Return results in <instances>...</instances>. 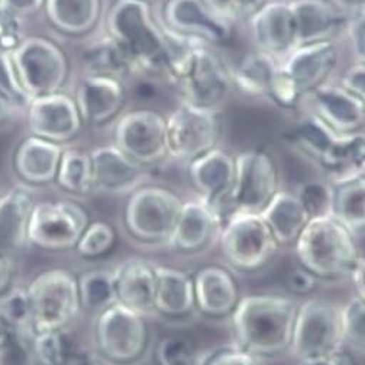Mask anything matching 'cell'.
<instances>
[{"mask_svg": "<svg viewBox=\"0 0 365 365\" xmlns=\"http://www.w3.org/2000/svg\"><path fill=\"white\" fill-rule=\"evenodd\" d=\"M341 327L344 342L352 349L364 352L365 348V299L354 296L341 307Z\"/></svg>", "mask_w": 365, "mask_h": 365, "instance_id": "7bdbcfd3", "label": "cell"}, {"mask_svg": "<svg viewBox=\"0 0 365 365\" xmlns=\"http://www.w3.org/2000/svg\"><path fill=\"white\" fill-rule=\"evenodd\" d=\"M332 217L355 237L365 226V178L364 175L334 186Z\"/></svg>", "mask_w": 365, "mask_h": 365, "instance_id": "d6a6232c", "label": "cell"}, {"mask_svg": "<svg viewBox=\"0 0 365 365\" xmlns=\"http://www.w3.org/2000/svg\"><path fill=\"white\" fill-rule=\"evenodd\" d=\"M116 147L140 164H153L167 155L165 118L153 110L123 115L115 130Z\"/></svg>", "mask_w": 365, "mask_h": 365, "instance_id": "5bb4252c", "label": "cell"}, {"mask_svg": "<svg viewBox=\"0 0 365 365\" xmlns=\"http://www.w3.org/2000/svg\"><path fill=\"white\" fill-rule=\"evenodd\" d=\"M345 31L355 60L358 63H365V15L362 6L358 14L346 19Z\"/></svg>", "mask_w": 365, "mask_h": 365, "instance_id": "681fc988", "label": "cell"}, {"mask_svg": "<svg viewBox=\"0 0 365 365\" xmlns=\"http://www.w3.org/2000/svg\"><path fill=\"white\" fill-rule=\"evenodd\" d=\"M209 6L227 24H237L251 18L265 0H206Z\"/></svg>", "mask_w": 365, "mask_h": 365, "instance_id": "bcb514c9", "label": "cell"}, {"mask_svg": "<svg viewBox=\"0 0 365 365\" xmlns=\"http://www.w3.org/2000/svg\"><path fill=\"white\" fill-rule=\"evenodd\" d=\"M78 293L83 310L101 313L116 302L113 269L98 268L78 276Z\"/></svg>", "mask_w": 365, "mask_h": 365, "instance_id": "e575fe53", "label": "cell"}, {"mask_svg": "<svg viewBox=\"0 0 365 365\" xmlns=\"http://www.w3.org/2000/svg\"><path fill=\"white\" fill-rule=\"evenodd\" d=\"M336 61L338 51L334 41H317L299 45L283 58L280 68L302 96L328 81Z\"/></svg>", "mask_w": 365, "mask_h": 365, "instance_id": "d6986e66", "label": "cell"}, {"mask_svg": "<svg viewBox=\"0 0 365 365\" xmlns=\"http://www.w3.org/2000/svg\"><path fill=\"white\" fill-rule=\"evenodd\" d=\"M9 57L29 101L58 93L66 83L67 58L58 45L47 38H24Z\"/></svg>", "mask_w": 365, "mask_h": 365, "instance_id": "52a82bcc", "label": "cell"}, {"mask_svg": "<svg viewBox=\"0 0 365 365\" xmlns=\"http://www.w3.org/2000/svg\"><path fill=\"white\" fill-rule=\"evenodd\" d=\"M35 206L28 186H15L0 195V254L16 257L28 244V225Z\"/></svg>", "mask_w": 365, "mask_h": 365, "instance_id": "cb8c5ba5", "label": "cell"}, {"mask_svg": "<svg viewBox=\"0 0 365 365\" xmlns=\"http://www.w3.org/2000/svg\"><path fill=\"white\" fill-rule=\"evenodd\" d=\"M45 0H0V5L18 16H28L38 12Z\"/></svg>", "mask_w": 365, "mask_h": 365, "instance_id": "11a10c76", "label": "cell"}, {"mask_svg": "<svg viewBox=\"0 0 365 365\" xmlns=\"http://www.w3.org/2000/svg\"><path fill=\"white\" fill-rule=\"evenodd\" d=\"M280 63L265 53H254L244 58L232 81L250 96L268 98L269 88L279 71Z\"/></svg>", "mask_w": 365, "mask_h": 365, "instance_id": "836d02e7", "label": "cell"}, {"mask_svg": "<svg viewBox=\"0 0 365 365\" xmlns=\"http://www.w3.org/2000/svg\"><path fill=\"white\" fill-rule=\"evenodd\" d=\"M279 192V170L271 154L264 150L244 151L235 158L226 217L232 213L259 215Z\"/></svg>", "mask_w": 365, "mask_h": 365, "instance_id": "8fae6325", "label": "cell"}, {"mask_svg": "<svg viewBox=\"0 0 365 365\" xmlns=\"http://www.w3.org/2000/svg\"><path fill=\"white\" fill-rule=\"evenodd\" d=\"M294 248L300 267L317 280L348 279L362 258L355 235L332 216L309 219Z\"/></svg>", "mask_w": 365, "mask_h": 365, "instance_id": "277c9868", "label": "cell"}, {"mask_svg": "<svg viewBox=\"0 0 365 365\" xmlns=\"http://www.w3.org/2000/svg\"><path fill=\"white\" fill-rule=\"evenodd\" d=\"M223 257L235 269L244 272L265 267L279 251L269 227L257 213H232L220 230Z\"/></svg>", "mask_w": 365, "mask_h": 365, "instance_id": "9c48e42d", "label": "cell"}, {"mask_svg": "<svg viewBox=\"0 0 365 365\" xmlns=\"http://www.w3.org/2000/svg\"><path fill=\"white\" fill-rule=\"evenodd\" d=\"M88 223L87 212L74 202L35 203L28 225V244L51 252L74 250Z\"/></svg>", "mask_w": 365, "mask_h": 365, "instance_id": "7c38bea8", "label": "cell"}, {"mask_svg": "<svg viewBox=\"0 0 365 365\" xmlns=\"http://www.w3.org/2000/svg\"><path fill=\"white\" fill-rule=\"evenodd\" d=\"M28 103L29 98L19 84L11 57L0 53V125L12 120Z\"/></svg>", "mask_w": 365, "mask_h": 365, "instance_id": "f35d334b", "label": "cell"}, {"mask_svg": "<svg viewBox=\"0 0 365 365\" xmlns=\"http://www.w3.org/2000/svg\"><path fill=\"white\" fill-rule=\"evenodd\" d=\"M16 264L15 258L0 254V297L8 294L15 287Z\"/></svg>", "mask_w": 365, "mask_h": 365, "instance_id": "f5cc1de1", "label": "cell"}, {"mask_svg": "<svg viewBox=\"0 0 365 365\" xmlns=\"http://www.w3.org/2000/svg\"><path fill=\"white\" fill-rule=\"evenodd\" d=\"M61 154L58 144L31 135L16 150V173L29 185H47L57 177Z\"/></svg>", "mask_w": 365, "mask_h": 365, "instance_id": "f1b7e54d", "label": "cell"}, {"mask_svg": "<svg viewBox=\"0 0 365 365\" xmlns=\"http://www.w3.org/2000/svg\"><path fill=\"white\" fill-rule=\"evenodd\" d=\"M299 365H355V359L351 354L342 351L341 348L327 355L300 359Z\"/></svg>", "mask_w": 365, "mask_h": 365, "instance_id": "db71d44e", "label": "cell"}, {"mask_svg": "<svg viewBox=\"0 0 365 365\" xmlns=\"http://www.w3.org/2000/svg\"><path fill=\"white\" fill-rule=\"evenodd\" d=\"M56 180L64 190L71 193L86 195L93 192L88 154L78 150L63 151Z\"/></svg>", "mask_w": 365, "mask_h": 365, "instance_id": "74e56055", "label": "cell"}, {"mask_svg": "<svg viewBox=\"0 0 365 365\" xmlns=\"http://www.w3.org/2000/svg\"><path fill=\"white\" fill-rule=\"evenodd\" d=\"M250 25L252 39L261 53L279 60L297 47L296 25L289 2L264 4L250 18Z\"/></svg>", "mask_w": 365, "mask_h": 365, "instance_id": "ffe728a7", "label": "cell"}, {"mask_svg": "<svg viewBox=\"0 0 365 365\" xmlns=\"http://www.w3.org/2000/svg\"><path fill=\"white\" fill-rule=\"evenodd\" d=\"M96 356L106 365H136L150 348L145 316L119 303L96 314L93 324Z\"/></svg>", "mask_w": 365, "mask_h": 365, "instance_id": "8992f818", "label": "cell"}, {"mask_svg": "<svg viewBox=\"0 0 365 365\" xmlns=\"http://www.w3.org/2000/svg\"><path fill=\"white\" fill-rule=\"evenodd\" d=\"M197 365H258V359L234 344L200 355Z\"/></svg>", "mask_w": 365, "mask_h": 365, "instance_id": "c3c4849f", "label": "cell"}, {"mask_svg": "<svg viewBox=\"0 0 365 365\" xmlns=\"http://www.w3.org/2000/svg\"><path fill=\"white\" fill-rule=\"evenodd\" d=\"M182 202L173 192L143 186L132 192L125 207V227L144 244H168Z\"/></svg>", "mask_w": 365, "mask_h": 365, "instance_id": "ba28073f", "label": "cell"}, {"mask_svg": "<svg viewBox=\"0 0 365 365\" xmlns=\"http://www.w3.org/2000/svg\"><path fill=\"white\" fill-rule=\"evenodd\" d=\"M26 110L32 136L56 144L74 138L83 123L74 99L60 91L29 101Z\"/></svg>", "mask_w": 365, "mask_h": 365, "instance_id": "2e32d148", "label": "cell"}, {"mask_svg": "<svg viewBox=\"0 0 365 365\" xmlns=\"http://www.w3.org/2000/svg\"><path fill=\"white\" fill-rule=\"evenodd\" d=\"M0 361H2V359H0Z\"/></svg>", "mask_w": 365, "mask_h": 365, "instance_id": "94428289", "label": "cell"}, {"mask_svg": "<svg viewBox=\"0 0 365 365\" xmlns=\"http://www.w3.org/2000/svg\"><path fill=\"white\" fill-rule=\"evenodd\" d=\"M344 345L341 306L327 299L299 303L290 351L300 359L314 358L341 349Z\"/></svg>", "mask_w": 365, "mask_h": 365, "instance_id": "30bf717a", "label": "cell"}, {"mask_svg": "<svg viewBox=\"0 0 365 365\" xmlns=\"http://www.w3.org/2000/svg\"><path fill=\"white\" fill-rule=\"evenodd\" d=\"M338 135L317 116L309 113L303 116L296 128V140L302 150L321 164L331 148L334 147Z\"/></svg>", "mask_w": 365, "mask_h": 365, "instance_id": "d590c367", "label": "cell"}, {"mask_svg": "<svg viewBox=\"0 0 365 365\" xmlns=\"http://www.w3.org/2000/svg\"><path fill=\"white\" fill-rule=\"evenodd\" d=\"M348 2H355L356 4V2H362V0H348Z\"/></svg>", "mask_w": 365, "mask_h": 365, "instance_id": "680465c9", "label": "cell"}, {"mask_svg": "<svg viewBox=\"0 0 365 365\" xmlns=\"http://www.w3.org/2000/svg\"><path fill=\"white\" fill-rule=\"evenodd\" d=\"M70 365H106L96 355H80L77 359H73Z\"/></svg>", "mask_w": 365, "mask_h": 365, "instance_id": "6f0895ef", "label": "cell"}, {"mask_svg": "<svg viewBox=\"0 0 365 365\" xmlns=\"http://www.w3.org/2000/svg\"><path fill=\"white\" fill-rule=\"evenodd\" d=\"M217 135L215 112L182 102L165 119L167 155L190 163L215 148Z\"/></svg>", "mask_w": 365, "mask_h": 365, "instance_id": "4fadbf2b", "label": "cell"}, {"mask_svg": "<svg viewBox=\"0 0 365 365\" xmlns=\"http://www.w3.org/2000/svg\"><path fill=\"white\" fill-rule=\"evenodd\" d=\"M196 310L210 319L231 317L242 296L234 272L222 265H206L193 276Z\"/></svg>", "mask_w": 365, "mask_h": 365, "instance_id": "44dd1931", "label": "cell"}, {"mask_svg": "<svg viewBox=\"0 0 365 365\" xmlns=\"http://www.w3.org/2000/svg\"><path fill=\"white\" fill-rule=\"evenodd\" d=\"M0 195H2V192H0Z\"/></svg>", "mask_w": 365, "mask_h": 365, "instance_id": "91938a15", "label": "cell"}, {"mask_svg": "<svg viewBox=\"0 0 365 365\" xmlns=\"http://www.w3.org/2000/svg\"><path fill=\"white\" fill-rule=\"evenodd\" d=\"M116 244V231L106 222H91L87 225L76 245L77 254L88 261L99 259L110 254Z\"/></svg>", "mask_w": 365, "mask_h": 365, "instance_id": "60d3db41", "label": "cell"}, {"mask_svg": "<svg viewBox=\"0 0 365 365\" xmlns=\"http://www.w3.org/2000/svg\"><path fill=\"white\" fill-rule=\"evenodd\" d=\"M157 265L132 257L113 269L116 302L140 314L154 312V296L157 284Z\"/></svg>", "mask_w": 365, "mask_h": 365, "instance_id": "603a6c76", "label": "cell"}, {"mask_svg": "<svg viewBox=\"0 0 365 365\" xmlns=\"http://www.w3.org/2000/svg\"><path fill=\"white\" fill-rule=\"evenodd\" d=\"M199 354L193 342L182 335H167L155 346L157 365H197Z\"/></svg>", "mask_w": 365, "mask_h": 365, "instance_id": "b9f144b4", "label": "cell"}, {"mask_svg": "<svg viewBox=\"0 0 365 365\" xmlns=\"http://www.w3.org/2000/svg\"><path fill=\"white\" fill-rule=\"evenodd\" d=\"M234 175L235 158L219 148H212L189 163V177L200 193L202 202L212 207L220 219L227 215Z\"/></svg>", "mask_w": 365, "mask_h": 365, "instance_id": "e0dca14e", "label": "cell"}, {"mask_svg": "<svg viewBox=\"0 0 365 365\" xmlns=\"http://www.w3.org/2000/svg\"><path fill=\"white\" fill-rule=\"evenodd\" d=\"M348 279L352 282L356 296L365 299V261H364V257L358 261V264L355 265V268L352 269Z\"/></svg>", "mask_w": 365, "mask_h": 365, "instance_id": "9f6ffc18", "label": "cell"}, {"mask_svg": "<svg viewBox=\"0 0 365 365\" xmlns=\"http://www.w3.org/2000/svg\"><path fill=\"white\" fill-rule=\"evenodd\" d=\"M334 178V185L364 175L365 168V136L364 132L339 133L338 138L321 163Z\"/></svg>", "mask_w": 365, "mask_h": 365, "instance_id": "4dcf8cb0", "label": "cell"}, {"mask_svg": "<svg viewBox=\"0 0 365 365\" xmlns=\"http://www.w3.org/2000/svg\"><path fill=\"white\" fill-rule=\"evenodd\" d=\"M106 28L130 70L165 73L170 35L153 18L147 0H118L108 14Z\"/></svg>", "mask_w": 365, "mask_h": 365, "instance_id": "3957f363", "label": "cell"}, {"mask_svg": "<svg viewBox=\"0 0 365 365\" xmlns=\"http://www.w3.org/2000/svg\"><path fill=\"white\" fill-rule=\"evenodd\" d=\"M164 19L170 32L203 43L230 39L232 25L225 22L206 0H168Z\"/></svg>", "mask_w": 365, "mask_h": 365, "instance_id": "9a60e30c", "label": "cell"}, {"mask_svg": "<svg viewBox=\"0 0 365 365\" xmlns=\"http://www.w3.org/2000/svg\"><path fill=\"white\" fill-rule=\"evenodd\" d=\"M299 45L332 41L345 28L346 18L329 0H292L289 2Z\"/></svg>", "mask_w": 365, "mask_h": 365, "instance_id": "484cf974", "label": "cell"}, {"mask_svg": "<svg viewBox=\"0 0 365 365\" xmlns=\"http://www.w3.org/2000/svg\"><path fill=\"white\" fill-rule=\"evenodd\" d=\"M341 87L358 99L365 101V63L352 64L341 78Z\"/></svg>", "mask_w": 365, "mask_h": 365, "instance_id": "816d5d0a", "label": "cell"}, {"mask_svg": "<svg viewBox=\"0 0 365 365\" xmlns=\"http://www.w3.org/2000/svg\"><path fill=\"white\" fill-rule=\"evenodd\" d=\"M123 98V87L119 78L86 74L77 87L74 102L83 122L99 125L119 112Z\"/></svg>", "mask_w": 365, "mask_h": 365, "instance_id": "d4e9b609", "label": "cell"}, {"mask_svg": "<svg viewBox=\"0 0 365 365\" xmlns=\"http://www.w3.org/2000/svg\"><path fill=\"white\" fill-rule=\"evenodd\" d=\"M88 157L93 192L126 195L143 187L147 178L144 165L129 158L116 145L95 148Z\"/></svg>", "mask_w": 365, "mask_h": 365, "instance_id": "ac0fdd59", "label": "cell"}, {"mask_svg": "<svg viewBox=\"0 0 365 365\" xmlns=\"http://www.w3.org/2000/svg\"><path fill=\"white\" fill-rule=\"evenodd\" d=\"M31 302V332L67 331L83 312L78 276L67 268L39 272L26 287Z\"/></svg>", "mask_w": 365, "mask_h": 365, "instance_id": "5b68a950", "label": "cell"}, {"mask_svg": "<svg viewBox=\"0 0 365 365\" xmlns=\"http://www.w3.org/2000/svg\"><path fill=\"white\" fill-rule=\"evenodd\" d=\"M0 317L21 332H31V302L26 287H14L8 294L0 297Z\"/></svg>", "mask_w": 365, "mask_h": 365, "instance_id": "ee69618b", "label": "cell"}, {"mask_svg": "<svg viewBox=\"0 0 365 365\" xmlns=\"http://www.w3.org/2000/svg\"><path fill=\"white\" fill-rule=\"evenodd\" d=\"M43 5L50 22L70 35L86 34L101 16V0H45Z\"/></svg>", "mask_w": 365, "mask_h": 365, "instance_id": "1f68e13d", "label": "cell"}, {"mask_svg": "<svg viewBox=\"0 0 365 365\" xmlns=\"http://www.w3.org/2000/svg\"><path fill=\"white\" fill-rule=\"evenodd\" d=\"M313 115L321 119L336 133L361 132L365 122V101L349 91L325 81L309 91Z\"/></svg>", "mask_w": 365, "mask_h": 365, "instance_id": "7402d4cb", "label": "cell"}, {"mask_svg": "<svg viewBox=\"0 0 365 365\" xmlns=\"http://www.w3.org/2000/svg\"><path fill=\"white\" fill-rule=\"evenodd\" d=\"M259 215L280 247L294 245L309 222V216L297 196L282 190Z\"/></svg>", "mask_w": 365, "mask_h": 365, "instance_id": "f546056e", "label": "cell"}, {"mask_svg": "<svg viewBox=\"0 0 365 365\" xmlns=\"http://www.w3.org/2000/svg\"><path fill=\"white\" fill-rule=\"evenodd\" d=\"M309 219L332 216V200L334 187L324 185V182L310 181L303 185L296 193Z\"/></svg>", "mask_w": 365, "mask_h": 365, "instance_id": "f6af8a7d", "label": "cell"}, {"mask_svg": "<svg viewBox=\"0 0 365 365\" xmlns=\"http://www.w3.org/2000/svg\"><path fill=\"white\" fill-rule=\"evenodd\" d=\"M220 217L205 202L182 203L170 245L181 252L205 250L219 231Z\"/></svg>", "mask_w": 365, "mask_h": 365, "instance_id": "4316f807", "label": "cell"}, {"mask_svg": "<svg viewBox=\"0 0 365 365\" xmlns=\"http://www.w3.org/2000/svg\"><path fill=\"white\" fill-rule=\"evenodd\" d=\"M29 356L36 365H70L73 349L67 331L32 334L29 339Z\"/></svg>", "mask_w": 365, "mask_h": 365, "instance_id": "8d00e7d4", "label": "cell"}, {"mask_svg": "<svg viewBox=\"0 0 365 365\" xmlns=\"http://www.w3.org/2000/svg\"><path fill=\"white\" fill-rule=\"evenodd\" d=\"M22 41V18L0 5V53L11 56Z\"/></svg>", "mask_w": 365, "mask_h": 365, "instance_id": "7dc6e473", "label": "cell"}, {"mask_svg": "<svg viewBox=\"0 0 365 365\" xmlns=\"http://www.w3.org/2000/svg\"><path fill=\"white\" fill-rule=\"evenodd\" d=\"M167 32L171 53L164 74L178 88L182 102L215 112L230 95L232 76L206 43Z\"/></svg>", "mask_w": 365, "mask_h": 365, "instance_id": "6da1fadb", "label": "cell"}, {"mask_svg": "<svg viewBox=\"0 0 365 365\" xmlns=\"http://www.w3.org/2000/svg\"><path fill=\"white\" fill-rule=\"evenodd\" d=\"M154 312L165 319H185L196 310L193 276L173 267H157Z\"/></svg>", "mask_w": 365, "mask_h": 365, "instance_id": "83f0119b", "label": "cell"}, {"mask_svg": "<svg viewBox=\"0 0 365 365\" xmlns=\"http://www.w3.org/2000/svg\"><path fill=\"white\" fill-rule=\"evenodd\" d=\"M297 306L296 300L284 296L242 297L231 316L235 345L257 359L289 352Z\"/></svg>", "mask_w": 365, "mask_h": 365, "instance_id": "7a4b0ae2", "label": "cell"}, {"mask_svg": "<svg viewBox=\"0 0 365 365\" xmlns=\"http://www.w3.org/2000/svg\"><path fill=\"white\" fill-rule=\"evenodd\" d=\"M84 66L87 74L109 76L119 78L126 70H130L118 45L108 35L101 42L91 45L84 54Z\"/></svg>", "mask_w": 365, "mask_h": 365, "instance_id": "ab89813d", "label": "cell"}, {"mask_svg": "<svg viewBox=\"0 0 365 365\" xmlns=\"http://www.w3.org/2000/svg\"><path fill=\"white\" fill-rule=\"evenodd\" d=\"M319 280L303 267H297L289 271L286 277V286L294 296H310L316 287Z\"/></svg>", "mask_w": 365, "mask_h": 365, "instance_id": "f907efd6", "label": "cell"}]
</instances>
